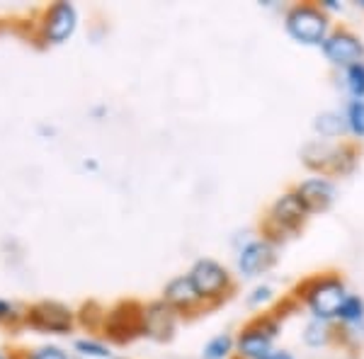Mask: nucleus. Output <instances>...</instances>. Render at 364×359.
Instances as JSON below:
<instances>
[{
  "label": "nucleus",
  "mask_w": 364,
  "mask_h": 359,
  "mask_svg": "<svg viewBox=\"0 0 364 359\" xmlns=\"http://www.w3.org/2000/svg\"><path fill=\"white\" fill-rule=\"evenodd\" d=\"M269 299H272V289H269V286H257V289L248 296V304L250 306H260V304L269 301Z\"/></svg>",
  "instance_id": "412c9836"
},
{
  "label": "nucleus",
  "mask_w": 364,
  "mask_h": 359,
  "mask_svg": "<svg viewBox=\"0 0 364 359\" xmlns=\"http://www.w3.org/2000/svg\"><path fill=\"white\" fill-rule=\"evenodd\" d=\"M348 129L355 136L364 139V100H352L348 105V114H345Z\"/></svg>",
  "instance_id": "a211bd4d"
},
{
  "label": "nucleus",
  "mask_w": 364,
  "mask_h": 359,
  "mask_svg": "<svg viewBox=\"0 0 364 359\" xmlns=\"http://www.w3.org/2000/svg\"><path fill=\"white\" fill-rule=\"evenodd\" d=\"M32 359H68V357L61 350H56V347H44V350L34 352Z\"/></svg>",
  "instance_id": "4be33fe9"
},
{
  "label": "nucleus",
  "mask_w": 364,
  "mask_h": 359,
  "mask_svg": "<svg viewBox=\"0 0 364 359\" xmlns=\"http://www.w3.org/2000/svg\"><path fill=\"white\" fill-rule=\"evenodd\" d=\"M296 294L306 301L311 314L321 321H333L340 314V306L348 299L343 279L336 274H318L311 277L304 284L296 286Z\"/></svg>",
  "instance_id": "f257e3e1"
},
{
  "label": "nucleus",
  "mask_w": 364,
  "mask_h": 359,
  "mask_svg": "<svg viewBox=\"0 0 364 359\" xmlns=\"http://www.w3.org/2000/svg\"><path fill=\"white\" fill-rule=\"evenodd\" d=\"M321 8H323V10H343V5H338L336 0H323Z\"/></svg>",
  "instance_id": "b1692460"
},
{
  "label": "nucleus",
  "mask_w": 364,
  "mask_h": 359,
  "mask_svg": "<svg viewBox=\"0 0 364 359\" xmlns=\"http://www.w3.org/2000/svg\"><path fill=\"white\" fill-rule=\"evenodd\" d=\"M274 260H277V255H274L272 240H267V238L250 240V243L243 245V250L238 252V269L243 277H257V274L267 272L274 264Z\"/></svg>",
  "instance_id": "6e6552de"
},
{
  "label": "nucleus",
  "mask_w": 364,
  "mask_h": 359,
  "mask_svg": "<svg viewBox=\"0 0 364 359\" xmlns=\"http://www.w3.org/2000/svg\"><path fill=\"white\" fill-rule=\"evenodd\" d=\"M75 350L83 352V355H90V357H102V359L109 357L107 347L100 345V343H92V340H78V343H75Z\"/></svg>",
  "instance_id": "aec40b11"
},
{
  "label": "nucleus",
  "mask_w": 364,
  "mask_h": 359,
  "mask_svg": "<svg viewBox=\"0 0 364 359\" xmlns=\"http://www.w3.org/2000/svg\"><path fill=\"white\" fill-rule=\"evenodd\" d=\"M331 338H333L331 326H328V321H321V318H314L306 326V333H304V343L309 347H323L331 343Z\"/></svg>",
  "instance_id": "2eb2a0df"
},
{
  "label": "nucleus",
  "mask_w": 364,
  "mask_h": 359,
  "mask_svg": "<svg viewBox=\"0 0 364 359\" xmlns=\"http://www.w3.org/2000/svg\"><path fill=\"white\" fill-rule=\"evenodd\" d=\"M314 127H316V132H318L323 139H336V136H340V134L345 132L348 122H345L340 114H336V112H326V114L316 117Z\"/></svg>",
  "instance_id": "4468645a"
},
{
  "label": "nucleus",
  "mask_w": 364,
  "mask_h": 359,
  "mask_svg": "<svg viewBox=\"0 0 364 359\" xmlns=\"http://www.w3.org/2000/svg\"><path fill=\"white\" fill-rule=\"evenodd\" d=\"M265 359H294V355H289L287 350H274V352H269Z\"/></svg>",
  "instance_id": "5701e85b"
},
{
  "label": "nucleus",
  "mask_w": 364,
  "mask_h": 359,
  "mask_svg": "<svg viewBox=\"0 0 364 359\" xmlns=\"http://www.w3.org/2000/svg\"><path fill=\"white\" fill-rule=\"evenodd\" d=\"M8 314H13V306L0 301V316H8Z\"/></svg>",
  "instance_id": "393cba45"
},
{
  "label": "nucleus",
  "mask_w": 364,
  "mask_h": 359,
  "mask_svg": "<svg viewBox=\"0 0 364 359\" xmlns=\"http://www.w3.org/2000/svg\"><path fill=\"white\" fill-rule=\"evenodd\" d=\"M166 301L170 306H178V309H192L195 304L202 301V296L197 294L195 284H192L190 277H175L168 282L166 286Z\"/></svg>",
  "instance_id": "ddd939ff"
},
{
  "label": "nucleus",
  "mask_w": 364,
  "mask_h": 359,
  "mask_svg": "<svg viewBox=\"0 0 364 359\" xmlns=\"http://www.w3.org/2000/svg\"><path fill=\"white\" fill-rule=\"evenodd\" d=\"M306 216H309V211L301 207L296 194L287 192L269 207L265 231L267 235H291L304 226Z\"/></svg>",
  "instance_id": "20e7f679"
},
{
  "label": "nucleus",
  "mask_w": 364,
  "mask_h": 359,
  "mask_svg": "<svg viewBox=\"0 0 364 359\" xmlns=\"http://www.w3.org/2000/svg\"><path fill=\"white\" fill-rule=\"evenodd\" d=\"M75 8L70 3H58L49 15V25H46V37L51 42H63L73 34L75 29Z\"/></svg>",
  "instance_id": "f8f14e48"
},
{
  "label": "nucleus",
  "mask_w": 364,
  "mask_h": 359,
  "mask_svg": "<svg viewBox=\"0 0 364 359\" xmlns=\"http://www.w3.org/2000/svg\"><path fill=\"white\" fill-rule=\"evenodd\" d=\"M195 284L197 294L202 299H219L226 296V291L231 289V274L224 264H219L216 260H199L195 262V267L187 274Z\"/></svg>",
  "instance_id": "39448f33"
},
{
  "label": "nucleus",
  "mask_w": 364,
  "mask_h": 359,
  "mask_svg": "<svg viewBox=\"0 0 364 359\" xmlns=\"http://www.w3.org/2000/svg\"><path fill=\"white\" fill-rule=\"evenodd\" d=\"M294 194L309 214H321V211L331 209L333 202H336V185L328 178H311L304 180L294 190Z\"/></svg>",
  "instance_id": "0eeeda50"
},
{
  "label": "nucleus",
  "mask_w": 364,
  "mask_h": 359,
  "mask_svg": "<svg viewBox=\"0 0 364 359\" xmlns=\"http://www.w3.org/2000/svg\"><path fill=\"white\" fill-rule=\"evenodd\" d=\"M32 323L51 333H66L70 328V311L61 304L44 301L32 311Z\"/></svg>",
  "instance_id": "1a4fd4ad"
},
{
  "label": "nucleus",
  "mask_w": 364,
  "mask_h": 359,
  "mask_svg": "<svg viewBox=\"0 0 364 359\" xmlns=\"http://www.w3.org/2000/svg\"><path fill=\"white\" fill-rule=\"evenodd\" d=\"M144 331L156 340H168L175 331V314L170 304H154L144 314Z\"/></svg>",
  "instance_id": "9d476101"
},
{
  "label": "nucleus",
  "mask_w": 364,
  "mask_h": 359,
  "mask_svg": "<svg viewBox=\"0 0 364 359\" xmlns=\"http://www.w3.org/2000/svg\"><path fill=\"white\" fill-rule=\"evenodd\" d=\"M304 163L311 170H321L328 175H350L357 166V151L350 144H328V141H314L301 153Z\"/></svg>",
  "instance_id": "7ed1b4c3"
},
{
  "label": "nucleus",
  "mask_w": 364,
  "mask_h": 359,
  "mask_svg": "<svg viewBox=\"0 0 364 359\" xmlns=\"http://www.w3.org/2000/svg\"><path fill=\"white\" fill-rule=\"evenodd\" d=\"M323 54L331 63L336 66H355V63H362L364 58V44L360 42L357 34H352L350 29H336L331 37L323 42Z\"/></svg>",
  "instance_id": "423d86ee"
},
{
  "label": "nucleus",
  "mask_w": 364,
  "mask_h": 359,
  "mask_svg": "<svg viewBox=\"0 0 364 359\" xmlns=\"http://www.w3.org/2000/svg\"><path fill=\"white\" fill-rule=\"evenodd\" d=\"M269 345H272V338H267L265 333H260L257 328H252L250 323L243 328V333L238 335L236 347L240 359H265L269 352Z\"/></svg>",
  "instance_id": "9b49d317"
},
{
  "label": "nucleus",
  "mask_w": 364,
  "mask_h": 359,
  "mask_svg": "<svg viewBox=\"0 0 364 359\" xmlns=\"http://www.w3.org/2000/svg\"><path fill=\"white\" fill-rule=\"evenodd\" d=\"M345 80H348V90L352 92V97H355V100H364V61L355 63V66H350L348 75H345Z\"/></svg>",
  "instance_id": "6ab92c4d"
},
{
  "label": "nucleus",
  "mask_w": 364,
  "mask_h": 359,
  "mask_svg": "<svg viewBox=\"0 0 364 359\" xmlns=\"http://www.w3.org/2000/svg\"><path fill=\"white\" fill-rule=\"evenodd\" d=\"M231 350H233V338L228 333H221L204 345L202 359H224V357L231 355Z\"/></svg>",
  "instance_id": "dca6fc26"
},
{
  "label": "nucleus",
  "mask_w": 364,
  "mask_h": 359,
  "mask_svg": "<svg viewBox=\"0 0 364 359\" xmlns=\"http://www.w3.org/2000/svg\"><path fill=\"white\" fill-rule=\"evenodd\" d=\"M338 318L345 323V326H357V323H362V318H364V301H362L360 296H348V299H345V304L340 306Z\"/></svg>",
  "instance_id": "f3484780"
},
{
  "label": "nucleus",
  "mask_w": 364,
  "mask_h": 359,
  "mask_svg": "<svg viewBox=\"0 0 364 359\" xmlns=\"http://www.w3.org/2000/svg\"><path fill=\"white\" fill-rule=\"evenodd\" d=\"M328 15L326 10L311 3H299L287 13L284 27L294 42L306 46H323L328 39Z\"/></svg>",
  "instance_id": "f03ea898"
}]
</instances>
